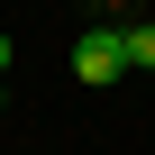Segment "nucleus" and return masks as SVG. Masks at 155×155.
<instances>
[{
	"mask_svg": "<svg viewBox=\"0 0 155 155\" xmlns=\"http://www.w3.org/2000/svg\"><path fill=\"white\" fill-rule=\"evenodd\" d=\"M101 18H119V28H137V0H101Z\"/></svg>",
	"mask_w": 155,
	"mask_h": 155,
	"instance_id": "obj_3",
	"label": "nucleus"
},
{
	"mask_svg": "<svg viewBox=\"0 0 155 155\" xmlns=\"http://www.w3.org/2000/svg\"><path fill=\"white\" fill-rule=\"evenodd\" d=\"M128 64H137V73H155V18H137V28H128Z\"/></svg>",
	"mask_w": 155,
	"mask_h": 155,
	"instance_id": "obj_2",
	"label": "nucleus"
},
{
	"mask_svg": "<svg viewBox=\"0 0 155 155\" xmlns=\"http://www.w3.org/2000/svg\"><path fill=\"white\" fill-rule=\"evenodd\" d=\"M73 73H82V91H110L119 73H137L128 64V28L119 18H91L82 37H73Z\"/></svg>",
	"mask_w": 155,
	"mask_h": 155,
	"instance_id": "obj_1",
	"label": "nucleus"
},
{
	"mask_svg": "<svg viewBox=\"0 0 155 155\" xmlns=\"http://www.w3.org/2000/svg\"><path fill=\"white\" fill-rule=\"evenodd\" d=\"M0 110H9V91H0Z\"/></svg>",
	"mask_w": 155,
	"mask_h": 155,
	"instance_id": "obj_5",
	"label": "nucleus"
},
{
	"mask_svg": "<svg viewBox=\"0 0 155 155\" xmlns=\"http://www.w3.org/2000/svg\"><path fill=\"white\" fill-rule=\"evenodd\" d=\"M0 73H9V37H0Z\"/></svg>",
	"mask_w": 155,
	"mask_h": 155,
	"instance_id": "obj_4",
	"label": "nucleus"
}]
</instances>
